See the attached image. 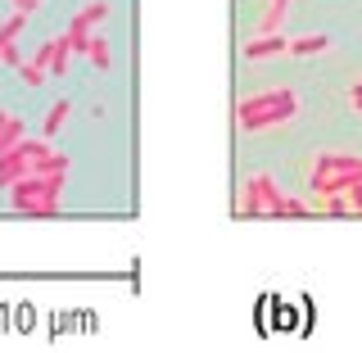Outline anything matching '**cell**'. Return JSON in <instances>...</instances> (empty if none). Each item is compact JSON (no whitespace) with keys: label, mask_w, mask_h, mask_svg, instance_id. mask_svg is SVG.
I'll return each mask as SVG.
<instances>
[{"label":"cell","mask_w":362,"mask_h":353,"mask_svg":"<svg viewBox=\"0 0 362 353\" xmlns=\"http://www.w3.org/2000/svg\"><path fill=\"white\" fill-rule=\"evenodd\" d=\"M272 213H276V218H308V204H303V199H294V195H281Z\"/></svg>","instance_id":"obj_11"},{"label":"cell","mask_w":362,"mask_h":353,"mask_svg":"<svg viewBox=\"0 0 362 353\" xmlns=\"http://www.w3.org/2000/svg\"><path fill=\"white\" fill-rule=\"evenodd\" d=\"M14 9H23V14H37L41 5H37V0H14Z\"/></svg>","instance_id":"obj_18"},{"label":"cell","mask_w":362,"mask_h":353,"mask_svg":"<svg viewBox=\"0 0 362 353\" xmlns=\"http://www.w3.org/2000/svg\"><path fill=\"white\" fill-rule=\"evenodd\" d=\"M14 73H18V82H23V86H45V82H50V73H45L37 59H23Z\"/></svg>","instance_id":"obj_10"},{"label":"cell","mask_w":362,"mask_h":353,"mask_svg":"<svg viewBox=\"0 0 362 353\" xmlns=\"http://www.w3.org/2000/svg\"><path fill=\"white\" fill-rule=\"evenodd\" d=\"M276 199H281V186L272 181V173H254V177L245 181V190H240V213H245V218L272 213V209H276Z\"/></svg>","instance_id":"obj_3"},{"label":"cell","mask_w":362,"mask_h":353,"mask_svg":"<svg viewBox=\"0 0 362 353\" xmlns=\"http://www.w3.org/2000/svg\"><path fill=\"white\" fill-rule=\"evenodd\" d=\"M68 54H73V45H68V37H54V59H50V77H59L68 68Z\"/></svg>","instance_id":"obj_14"},{"label":"cell","mask_w":362,"mask_h":353,"mask_svg":"<svg viewBox=\"0 0 362 353\" xmlns=\"http://www.w3.org/2000/svg\"><path fill=\"white\" fill-rule=\"evenodd\" d=\"M64 177L68 173H28V177H18L14 186H9V204H14L18 213H41V218H50V213L59 209V199H64Z\"/></svg>","instance_id":"obj_2"},{"label":"cell","mask_w":362,"mask_h":353,"mask_svg":"<svg viewBox=\"0 0 362 353\" xmlns=\"http://www.w3.org/2000/svg\"><path fill=\"white\" fill-rule=\"evenodd\" d=\"M322 50H331V37L326 32H303V37H290V54H322Z\"/></svg>","instance_id":"obj_7"},{"label":"cell","mask_w":362,"mask_h":353,"mask_svg":"<svg viewBox=\"0 0 362 353\" xmlns=\"http://www.w3.org/2000/svg\"><path fill=\"white\" fill-rule=\"evenodd\" d=\"M23 23H28V14H23V9H9L5 23H0V45H5V41H14L18 32H23Z\"/></svg>","instance_id":"obj_12"},{"label":"cell","mask_w":362,"mask_h":353,"mask_svg":"<svg viewBox=\"0 0 362 353\" xmlns=\"http://www.w3.org/2000/svg\"><path fill=\"white\" fill-rule=\"evenodd\" d=\"M272 54H290L286 32H267V37H249L245 41V59H272Z\"/></svg>","instance_id":"obj_4"},{"label":"cell","mask_w":362,"mask_h":353,"mask_svg":"<svg viewBox=\"0 0 362 353\" xmlns=\"http://www.w3.org/2000/svg\"><path fill=\"white\" fill-rule=\"evenodd\" d=\"M86 54H90V64H95L100 73H109V64H113V50H109V41L100 37V32H90V41H86Z\"/></svg>","instance_id":"obj_9"},{"label":"cell","mask_w":362,"mask_h":353,"mask_svg":"<svg viewBox=\"0 0 362 353\" xmlns=\"http://www.w3.org/2000/svg\"><path fill=\"white\" fill-rule=\"evenodd\" d=\"M344 195H349V213H362V181H354Z\"/></svg>","instance_id":"obj_16"},{"label":"cell","mask_w":362,"mask_h":353,"mask_svg":"<svg viewBox=\"0 0 362 353\" xmlns=\"http://www.w3.org/2000/svg\"><path fill=\"white\" fill-rule=\"evenodd\" d=\"M68 113H73V100H54V105L45 109V122H41V136H45V141H50V136L64 127V118H68Z\"/></svg>","instance_id":"obj_8"},{"label":"cell","mask_w":362,"mask_h":353,"mask_svg":"<svg viewBox=\"0 0 362 353\" xmlns=\"http://www.w3.org/2000/svg\"><path fill=\"white\" fill-rule=\"evenodd\" d=\"M23 136H28V127H23V118H9V122H5V132H0V154H5V150H14V145L23 141Z\"/></svg>","instance_id":"obj_13"},{"label":"cell","mask_w":362,"mask_h":353,"mask_svg":"<svg viewBox=\"0 0 362 353\" xmlns=\"http://www.w3.org/2000/svg\"><path fill=\"white\" fill-rule=\"evenodd\" d=\"M37 5H45V0H37Z\"/></svg>","instance_id":"obj_20"},{"label":"cell","mask_w":362,"mask_h":353,"mask_svg":"<svg viewBox=\"0 0 362 353\" xmlns=\"http://www.w3.org/2000/svg\"><path fill=\"white\" fill-rule=\"evenodd\" d=\"M286 14H290V0H267V9H263V18H258L254 37H267V32H281V23H286Z\"/></svg>","instance_id":"obj_6"},{"label":"cell","mask_w":362,"mask_h":353,"mask_svg":"<svg viewBox=\"0 0 362 353\" xmlns=\"http://www.w3.org/2000/svg\"><path fill=\"white\" fill-rule=\"evenodd\" d=\"M349 105H354V113H362V82H354V91H349Z\"/></svg>","instance_id":"obj_17"},{"label":"cell","mask_w":362,"mask_h":353,"mask_svg":"<svg viewBox=\"0 0 362 353\" xmlns=\"http://www.w3.org/2000/svg\"><path fill=\"white\" fill-rule=\"evenodd\" d=\"M0 64H5V68H18V64H23L18 41H5V45H0Z\"/></svg>","instance_id":"obj_15"},{"label":"cell","mask_w":362,"mask_h":353,"mask_svg":"<svg viewBox=\"0 0 362 353\" xmlns=\"http://www.w3.org/2000/svg\"><path fill=\"white\" fill-rule=\"evenodd\" d=\"M299 118V91L294 86H267V91H254L235 105V122L245 132H272L281 122H294Z\"/></svg>","instance_id":"obj_1"},{"label":"cell","mask_w":362,"mask_h":353,"mask_svg":"<svg viewBox=\"0 0 362 353\" xmlns=\"http://www.w3.org/2000/svg\"><path fill=\"white\" fill-rule=\"evenodd\" d=\"M317 173H362V154H339V150H322L313 158V177Z\"/></svg>","instance_id":"obj_5"},{"label":"cell","mask_w":362,"mask_h":353,"mask_svg":"<svg viewBox=\"0 0 362 353\" xmlns=\"http://www.w3.org/2000/svg\"><path fill=\"white\" fill-rule=\"evenodd\" d=\"M9 118H14V113H9V109H0V132H5V122H9Z\"/></svg>","instance_id":"obj_19"}]
</instances>
